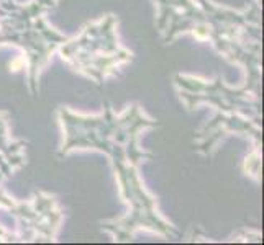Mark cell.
<instances>
[{
	"label": "cell",
	"instance_id": "277c9868",
	"mask_svg": "<svg viewBox=\"0 0 264 245\" xmlns=\"http://www.w3.org/2000/svg\"><path fill=\"white\" fill-rule=\"evenodd\" d=\"M0 206H7L18 218L23 227L25 242H54L56 229L61 221V211L57 209L56 198L38 193L33 203H13L4 193L0 195Z\"/></svg>",
	"mask_w": 264,
	"mask_h": 245
},
{
	"label": "cell",
	"instance_id": "3957f363",
	"mask_svg": "<svg viewBox=\"0 0 264 245\" xmlns=\"http://www.w3.org/2000/svg\"><path fill=\"white\" fill-rule=\"evenodd\" d=\"M174 84L179 88L181 100H184L187 110H194L199 103L209 101L223 113L238 111L245 116H253L256 123L261 120L259 96L249 95V90L245 87L238 90L228 88L223 84L222 77H217L215 82H205L202 79L178 74L174 77Z\"/></svg>",
	"mask_w": 264,
	"mask_h": 245
},
{
	"label": "cell",
	"instance_id": "7a4b0ae2",
	"mask_svg": "<svg viewBox=\"0 0 264 245\" xmlns=\"http://www.w3.org/2000/svg\"><path fill=\"white\" fill-rule=\"evenodd\" d=\"M116 23L119 20L115 15L108 13L97 23L85 25L79 36L61 44L60 53L63 59L76 72L102 85L105 77L115 76L119 65L133 59L130 51L120 48L115 34Z\"/></svg>",
	"mask_w": 264,
	"mask_h": 245
},
{
	"label": "cell",
	"instance_id": "6da1fadb",
	"mask_svg": "<svg viewBox=\"0 0 264 245\" xmlns=\"http://www.w3.org/2000/svg\"><path fill=\"white\" fill-rule=\"evenodd\" d=\"M64 143L60 157L77 149H95L105 152L119 178L120 195L130 206V213L122 219L102 222L116 242H128L138 229L158 232L164 237L178 234V229L159 216L156 199L148 195L138 175L141 160L155 159V155L138 149V137L146 128L159 126L158 121L143 115L138 105H131L123 115H113L112 107L105 103V111L100 116H84L72 113L69 108L57 110Z\"/></svg>",
	"mask_w": 264,
	"mask_h": 245
},
{
	"label": "cell",
	"instance_id": "52a82bcc",
	"mask_svg": "<svg viewBox=\"0 0 264 245\" xmlns=\"http://www.w3.org/2000/svg\"><path fill=\"white\" fill-rule=\"evenodd\" d=\"M25 143H10L7 134V113L0 111V180L10 177L15 168L26 165Z\"/></svg>",
	"mask_w": 264,
	"mask_h": 245
},
{
	"label": "cell",
	"instance_id": "8992f818",
	"mask_svg": "<svg viewBox=\"0 0 264 245\" xmlns=\"http://www.w3.org/2000/svg\"><path fill=\"white\" fill-rule=\"evenodd\" d=\"M228 132H240L243 136H251L254 139V149L261 147V129L256 121H248L246 118H238L234 113L225 115L218 113L214 120L207 123L197 132L199 144L195 149L203 155L210 157L212 151L215 149L220 137L226 136Z\"/></svg>",
	"mask_w": 264,
	"mask_h": 245
},
{
	"label": "cell",
	"instance_id": "5b68a950",
	"mask_svg": "<svg viewBox=\"0 0 264 245\" xmlns=\"http://www.w3.org/2000/svg\"><path fill=\"white\" fill-rule=\"evenodd\" d=\"M158 15V29L166 44H169L179 33L190 31L199 40H210L212 29L205 10L195 7L190 0H155Z\"/></svg>",
	"mask_w": 264,
	"mask_h": 245
}]
</instances>
